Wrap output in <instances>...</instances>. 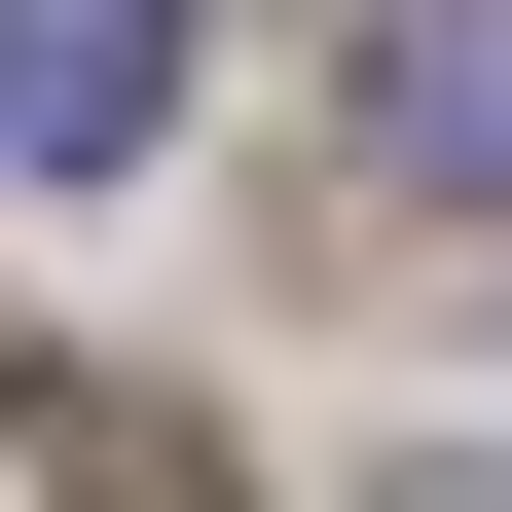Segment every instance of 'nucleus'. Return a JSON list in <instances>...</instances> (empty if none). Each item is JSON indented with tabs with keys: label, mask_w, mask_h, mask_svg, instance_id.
I'll return each mask as SVG.
<instances>
[{
	"label": "nucleus",
	"mask_w": 512,
	"mask_h": 512,
	"mask_svg": "<svg viewBox=\"0 0 512 512\" xmlns=\"http://www.w3.org/2000/svg\"><path fill=\"white\" fill-rule=\"evenodd\" d=\"M183 110V0H0V183H110Z\"/></svg>",
	"instance_id": "nucleus-1"
},
{
	"label": "nucleus",
	"mask_w": 512,
	"mask_h": 512,
	"mask_svg": "<svg viewBox=\"0 0 512 512\" xmlns=\"http://www.w3.org/2000/svg\"><path fill=\"white\" fill-rule=\"evenodd\" d=\"M366 147L403 183H512V0H366Z\"/></svg>",
	"instance_id": "nucleus-2"
}]
</instances>
